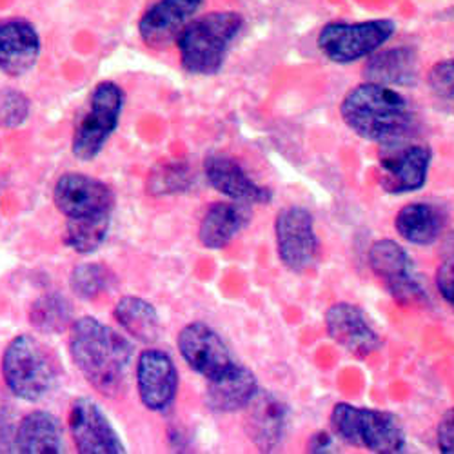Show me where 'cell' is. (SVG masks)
<instances>
[{
	"instance_id": "29",
	"label": "cell",
	"mask_w": 454,
	"mask_h": 454,
	"mask_svg": "<svg viewBox=\"0 0 454 454\" xmlns=\"http://www.w3.org/2000/svg\"><path fill=\"white\" fill-rule=\"evenodd\" d=\"M115 275L106 266H100V263H82V266L73 270L69 277V286L71 291L79 298L95 300L115 284Z\"/></svg>"
},
{
	"instance_id": "10",
	"label": "cell",
	"mask_w": 454,
	"mask_h": 454,
	"mask_svg": "<svg viewBox=\"0 0 454 454\" xmlns=\"http://www.w3.org/2000/svg\"><path fill=\"white\" fill-rule=\"evenodd\" d=\"M369 263L374 275L380 278L395 300L403 306H420L427 300L414 266L405 249L395 240H378L369 249Z\"/></svg>"
},
{
	"instance_id": "3",
	"label": "cell",
	"mask_w": 454,
	"mask_h": 454,
	"mask_svg": "<svg viewBox=\"0 0 454 454\" xmlns=\"http://www.w3.org/2000/svg\"><path fill=\"white\" fill-rule=\"evenodd\" d=\"M244 26L237 12H211L189 22L176 39L182 67L192 74H216Z\"/></svg>"
},
{
	"instance_id": "35",
	"label": "cell",
	"mask_w": 454,
	"mask_h": 454,
	"mask_svg": "<svg viewBox=\"0 0 454 454\" xmlns=\"http://www.w3.org/2000/svg\"><path fill=\"white\" fill-rule=\"evenodd\" d=\"M442 262H440V268L452 271L454 273V233L447 235L445 240L442 242V251H440Z\"/></svg>"
},
{
	"instance_id": "23",
	"label": "cell",
	"mask_w": 454,
	"mask_h": 454,
	"mask_svg": "<svg viewBox=\"0 0 454 454\" xmlns=\"http://www.w3.org/2000/svg\"><path fill=\"white\" fill-rule=\"evenodd\" d=\"M249 220L251 213L246 204L216 202L209 206L200 222L199 240L207 249H222L233 242Z\"/></svg>"
},
{
	"instance_id": "22",
	"label": "cell",
	"mask_w": 454,
	"mask_h": 454,
	"mask_svg": "<svg viewBox=\"0 0 454 454\" xmlns=\"http://www.w3.org/2000/svg\"><path fill=\"white\" fill-rule=\"evenodd\" d=\"M15 452L59 454L64 452L62 424L50 411H33L17 424Z\"/></svg>"
},
{
	"instance_id": "21",
	"label": "cell",
	"mask_w": 454,
	"mask_h": 454,
	"mask_svg": "<svg viewBox=\"0 0 454 454\" xmlns=\"http://www.w3.org/2000/svg\"><path fill=\"white\" fill-rule=\"evenodd\" d=\"M367 82L389 88H409L419 82V55L412 48L398 46L372 53L364 67Z\"/></svg>"
},
{
	"instance_id": "9",
	"label": "cell",
	"mask_w": 454,
	"mask_h": 454,
	"mask_svg": "<svg viewBox=\"0 0 454 454\" xmlns=\"http://www.w3.org/2000/svg\"><path fill=\"white\" fill-rule=\"evenodd\" d=\"M380 184L391 195L412 193L427 182L431 149L424 144H409L405 138L382 144Z\"/></svg>"
},
{
	"instance_id": "27",
	"label": "cell",
	"mask_w": 454,
	"mask_h": 454,
	"mask_svg": "<svg viewBox=\"0 0 454 454\" xmlns=\"http://www.w3.org/2000/svg\"><path fill=\"white\" fill-rule=\"evenodd\" d=\"M113 216L88 220H66L64 244L79 254H91L106 242Z\"/></svg>"
},
{
	"instance_id": "1",
	"label": "cell",
	"mask_w": 454,
	"mask_h": 454,
	"mask_svg": "<svg viewBox=\"0 0 454 454\" xmlns=\"http://www.w3.org/2000/svg\"><path fill=\"white\" fill-rule=\"evenodd\" d=\"M69 351L95 391L106 398L124 393L133 362V346L126 336L93 317H82L71 325Z\"/></svg>"
},
{
	"instance_id": "13",
	"label": "cell",
	"mask_w": 454,
	"mask_h": 454,
	"mask_svg": "<svg viewBox=\"0 0 454 454\" xmlns=\"http://www.w3.org/2000/svg\"><path fill=\"white\" fill-rule=\"evenodd\" d=\"M137 389L140 402L153 412H168L178 393V371L162 349H145L137 360Z\"/></svg>"
},
{
	"instance_id": "12",
	"label": "cell",
	"mask_w": 454,
	"mask_h": 454,
	"mask_svg": "<svg viewBox=\"0 0 454 454\" xmlns=\"http://www.w3.org/2000/svg\"><path fill=\"white\" fill-rule=\"evenodd\" d=\"M69 431L81 454H122L126 447L106 412L91 398H77L69 407Z\"/></svg>"
},
{
	"instance_id": "19",
	"label": "cell",
	"mask_w": 454,
	"mask_h": 454,
	"mask_svg": "<svg viewBox=\"0 0 454 454\" xmlns=\"http://www.w3.org/2000/svg\"><path fill=\"white\" fill-rule=\"evenodd\" d=\"M258 391L256 376L247 367L233 364L222 374L207 380L206 403L218 414L237 412L247 409Z\"/></svg>"
},
{
	"instance_id": "33",
	"label": "cell",
	"mask_w": 454,
	"mask_h": 454,
	"mask_svg": "<svg viewBox=\"0 0 454 454\" xmlns=\"http://www.w3.org/2000/svg\"><path fill=\"white\" fill-rule=\"evenodd\" d=\"M436 438H438V447L442 452L447 454H454V407L449 409L438 424V431H436Z\"/></svg>"
},
{
	"instance_id": "5",
	"label": "cell",
	"mask_w": 454,
	"mask_h": 454,
	"mask_svg": "<svg viewBox=\"0 0 454 454\" xmlns=\"http://www.w3.org/2000/svg\"><path fill=\"white\" fill-rule=\"evenodd\" d=\"M331 427L340 440L372 452L395 454L405 447L403 427L389 411L336 403L331 412Z\"/></svg>"
},
{
	"instance_id": "11",
	"label": "cell",
	"mask_w": 454,
	"mask_h": 454,
	"mask_svg": "<svg viewBox=\"0 0 454 454\" xmlns=\"http://www.w3.org/2000/svg\"><path fill=\"white\" fill-rule=\"evenodd\" d=\"M277 251L284 266L291 271L311 268L318 254L313 215L298 206L284 207L275 220Z\"/></svg>"
},
{
	"instance_id": "25",
	"label": "cell",
	"mask_w": 454,
	"mask_h": 454,
	"mask_svg": "<svg viewBox=\"0 0 454 454\" xmlns=\"http://www.w3.org/2000/svg\"><path fill=\"white\" fill-rule=\"evenodd\" d=\"M115 320L119 325L138 342L153 344L160 336V317L151 301L129 294L122 296L115 306Z\"/></svg>"
},
{
	"instance_id": "18",
	"label": "cell",
	"mask_w": 454,
	"mask_h": 454,
	"mask_svg": "<svg viewBox=\"0 0 454 454\" xmlns=\"http://www.w3.org/2000/svg\"><path fill=\"white\" fill-rule=\"evenodd\" d=\"M41 36L35 26L24 19L0 22V71L20 77L33 69L41 57Z\"/></svg>"
},
{
	"instance_id": "2",
	"label": "cell",
	"mask_w": 454,
	"mask_h": 454,
	"mask_svg": "<svg viewBox=\"0 0 454 454\" xmlns=\"http://www.w3.org/2000/svg\"><path fill=\"white\" fill-rule=\"evenodd\" d=\"M340 113L349 129L380 144L405 138L412 126L407 98L389 86L374 82L353 88L342 100Z\"/></svg>"
},
{
	"instance_id": "16",
	"label": "cell",
	"mask_w": 454,
	"mask_h": 454,
	"mask_svg": "<svg viewBox=\"0 0 454 454\" xmlns=\"http://www.w3.org/2000/svg\"><path fill=\"white\" fill-rule=\"evenodd\" d=\"M325 327L338 346L358 358L380 349L382 340L367 322L364 311L348 301H340L325 313Z\"/></svg>"
},
{
	"instance_id": "26",
	"label": "cell",
	"mask_w": 454,
	"mask_h": 454,
	"mask_svg": "<svg viewBox=\"0 0 454 454\" xmlns=\"http://www.w3.org/2000/svg\"><path fill=\"white\" fill-rule=\"evenodd\" d=\"M31 325L46 334H59L73 325V311L66 296L48 293L36 298L29 309Z\"/></svg>"
},
{
	"instance_id": "7",
	"label": "cell",
	"mask_w": 454,
	"mask_h": 454,
	"mask_svg": "<svg viewBox=\"0 0 454 454\" xmlns=\"http://www.w3.org/2000/svg\"><path fill=\"white\" fill-rule=\"evenodd\" d=\"M396 31L389 19H374L365 22H331L318 33L320 51L336 64H351L371 57L380 50Z\"/></svg>"
},
{
	"instance_id": "24",
	"label": "cell",
	"mask_w": 454,
	"mask_h": 454,
	"mask_svg": "<svg viewBox=\"0 0 454 454\" xmlns=\"http://www.w3.org/2000/svg\"><path fill=\"white\" fill-rule=\"evenodd\" d=\"M445 223V209L427 202H414L405 206L395 220L398 235L416 246L434 244L440 239Z\"/></svg>"
},
{
	"instance_id": "30",
	"label": "cell",
	"mask_w": 454,
	"mask_h": 454,
	"mask_svg": "<svg viewBox=\"0 0 454 454\" xmlns=\"http://www.w3.org/2000/svg\"><path fill=\"white\" fill-rule=\"evenodd\" d=\"M427 82L438 106L454 117V59L434 64L427 74Z\"/></svg>"
},
{
	"instance_id": "6",
	"label": "cell",
	"mask_w": 454,
	"mask_h": 454,
	"mask_svg": "<svg viewBox=\"0 0 454 454\" xmlns=\"http://www.w3.org/2000/svg\"><path fill=\"white\" fill-rule=\"evenodd\" d=\"M124 91L115 82H100L88 104V111L73 133L71 151L82 162L97 159L109 137L117 131L124 109Z\"/></svg>"
},
{
	"instance_id": "4",
	"label": "cell",
	"mask_w": 454,
	"mask_h": 454,
	"mask_svg": "<svg viewBox=\"0 0 454 454\" xmlns=\"http://www.w3.org/2000/svg\"><path fill=\"white\" fill-rule=\"evenodd\" d=\"M0 369L10 393L26 402L46 398L57 387L60 374L55 353L31 334H19L12 340Z\"/></svg>"
},
{
	"instance_id": "17",
	"label": "cell",
	"mask_w": 454,
	"mask_h": 454,
	"mask_svg": "<svg viewBox=\"0 0 454 454\" xmlns=\"http://www.w3.org/2000/svg\"><path fill=\"white\" fill-rule=\"evenodd\" d=\"M204 173L213 189L240 204H268L273 195L268 187L256 184L235 159L227 155H209Z\"/></svg>"
},
{
	"instance_id": "20",
	"label": "cell",
	"mask_w": 454,
	"mask_h": 454,
	"mask_svg": "<svg viewBox=\"0 0 454 454\" xmlns=\"http://www.w3.org/2000/svg\"><path fill=\"white\" fill-rule=\"evenodd\" d=\"M247 433L254 445L262 450H273L278 443H282L289 409L284 400L271 393H260L247 405Z\"/></svg>"
},
{
	"instance_id": "28",
	"label": "cell",
	"mask_w": 454,
	"mask_h": 454,
	"mask_svg": "<svg viewBox=\"0 0 454 454\" xmlns=\"http://www.w3.org/2000/svg\"><path fill=\"white\" fill-rule=\"evenodd\" d=\"M193 173L182 162H160L147 176V192L153 197L185 193L193 184Z\"/></svg>"
},
{
	"instance_id": "34",
	"label": "cell",
	"mask_w": 454,
	"mask_h": 454,
	"mask_svg": "<svg viewBox=\"0 0 454 454\" xmlns=\"http://www.w3.org/2000/svg\"><path fill=\"white\" fill-rule=\"evenodd\" d=\"M436 286H438V291L442 293L443 300L454 309V273L447 271L443 268H438Z\"/></svg>"
},
{
	"instance_id": "31",
	"label": "cell",
	"mask_w": 454,
	"mask_h": 454,
	"mask_svg": "<svg viewBox=\"0 0 454 454\" xmlns=\"http://www.w3.org/2000/svg\"><path fill=\"white\" fill-rule=\"evenodd\" d=\"M29 117V100L15 90L0 91V128L13 129L22 126Z\"/></svg>"
},
{
	"instance_id": "32",
	"label": "cell",
	"mask_w": 454,
	"mask_h": 454,
	"mask_svg": "<svg viewBox=\"0 0 454 454\" xmlns=\"http://www.w3.org/2000/svg\"><path fill=\"white\" fill-rule=\"evenodd\" d=\"M15 433L17 424L13 420L12 409L0 403V452H15Z\"/></svg>"
},
{
	"instance_id": "14",
	"label": "cell",
	"mask_w": 454,
	"mask_h": 454,
	"mask_svg": "<svg viewBox=\"0 0 454 454\" xmlns=\"http://www.w3.org/2000/svg\"><path fill=\"white\" fill-rule=\"evenodd\" d=\"M176 344L184 362L207 380L235 364L222 336L204 322L187 324L178 333Z\"/></svg>"
},
{
	"instance_id": "15",
	"label": "cell",
	"mask_w": 454,
	"mask_h": 454,
	"mask_svg": "<svg viewBox=\"0 0 454 454\" xmlns=\"http://www.w3.org/2000/svg\"><path fill=\"white\" fill-rule=\"evenodd\" d=\"M204 0H157L138 22L142 43L151 50H166L180 36Z\"/></svg>"
},
{
	"instance_id": "8",
	"label": "cell",
	"mask_w": 454,
	"mask_h": 454,
	"mask_svg": "<svg viewBox=\"0 0 454 454\" xmlns=\"http://www.w3.org/2000/svg\"><path fill=\"white\" fill-rule=\"evenodd\" d=\"M53 202L66 220H88L113 216L117 200L106 182L84 173H64L53 187Z\"/></svg>"
}]
</instances>
